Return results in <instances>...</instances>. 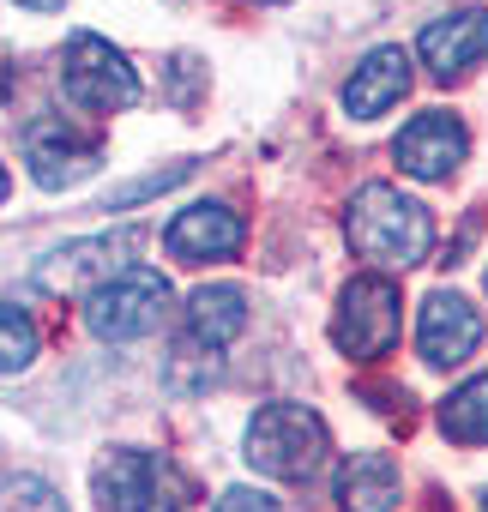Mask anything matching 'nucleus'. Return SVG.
Returning a JSON list of instances; mask_svg holds the SVG:
<instances>
[{
  "mask_svg": "<svg viewBox=\"0 0 488 512\" xmlns=\"http://www.w3.org/2000/svg\"><path fill=\"white\" fill-rule=\"evenodd\" d=\"M344 235L362 260H374L386 272H410L434 247V217L422 199H410L386 181H368V187H356V199L344 211Z\"/></svg>",
  "mask_w": 488,
  "mask_h": 512,
  "instance_id": "nucleus-1",
  "label": "nucleus"
},
{
  "mask_svg": "<svg viewBox=\"0 0 488 512\" xmlns=\"http://www.w3.org/2000/svg\"><path fill=\"white\" fill-rule=\"evenodd\" d=\"M193 500L187 476L145 446H115L97 464V506L103 512H181Z\"/></svg>",
  "mask_w": 488,
  "mask_h": 512,
  "instance_id": "nucleus-2",
  "label": "nucleus"
},
{
  "mask_svg": "<svg viewBox=\"0 0 488 512\" xmlns=\"http://www.w3.org/2000/svg\"><path fill=\"white\" fill-rule=\"evenodd\" d=\"M326 446H332V434L308 404H266L248 422V464L266 476H284V482L308 476L326 458Z\"/></svg>",
  "mask_w": 488,
  "mask_h": 512,
  "instance_id": "nucleus-3",
  "label": "nucleus"
},
{
  "mask_svg": "<svg viewBox=\"0 0 488 512\" xmlns=\"http://www.w3.org/2000/svg\"><path fill=\"white\" fill-rule=\"evenodd\" d=\"M163 314H169V278L151 272V266H127V272H115L109 284H97L85 296V326L109 344L157 332Z\"/></svg>",
  "mask_w": 488,
  "mask_h": 512,
  "instance_id": "nucleus-4",
  "label": "nucleus"
},
{
  "mask_svg": "<svg viewBox=\"0 0 488 512\" xmlns=\"http://www.w3.org/2000/svg\"><path fill=\"white\" fill-rule=\"evenodd\" d=\"M332 344L350 362H380L398 344V284L380 272L350 278L338 296V314H332Z\"/></svg>",
  "mask_w": 488,
  "mask_h": 512,
  "instance_id": "nucleus-5",
  "label": "nucleus"
},
{
  "mask_svg": "<svg viewBox=\"0 0 488 512\" xmlns=\"http://www.w3.org/2000/svg\"><path fill=\"white\" fill-rule=\"evenodd\" d=\"M61 91H67V103L85 109V115H115V109H133V103H139V79H133L127 55L109 49V43L91 37V31H79V37L67 43Z\"/></svg>",
  "mask_w": 488,
  "mask_h": 512,
  "instance_id": "nucleus-6",
  "label": "nucleus"
},
{
  "mask_svg": "<svg viewBox=\"0 0 488 512\" xmlns=\"http://www.w3.org/2000/svg\"><path fill=\"white\" fill-rule=\"evenodd\" d=\"M482 344V314L458 296V290H434L416 314V350L428 368H458L470 362Z\"/></svg>",
  "mask_w": 488,
  "mask_h": 512,
  "instance_id": "nucleus-7",
  "label": "nucleus"
},
{
  "mask_svg": "<svg viewBox=\"0 0 488 512\" xmlns=\"http://www.w3.org/2000/svg\"><path fill=\"white\" fill-rule=\"evenodd\" d=\"M464 151H470V133H464V121L446 115V109H422V115L398 133V145H392L398 169L416 175V181H446V175L464 163Z\"/></svg>",
  "mask_w": 488,
  "mask_h": 512,
  "instance_id": "nucleus-8",
  "label": "nucleus"
},
{
  "mask_svg": "<svg viewBox=\"0 0 488 512\" xmlns=\"http://www.w3.org/2000/svg\"><path fill=\"white\" fill-rule=\"evenodd\" d=\"M133 229H121V235H91V241H73V247H61V253H49V260L37 266V284L43 290H55V296H73V290H97V284H109L115 272H127L121 266V253H133Z\"/></svg>",
  "mask_w": 488,
  "mask_h": 512,
  "instance_id": "nucleus-9",
  "label": "nucleus"
},
{
  "mask_svg": "<svg viewBox=\"0 0 488 512\" xmlns=\"http://www.w3.org/2000/svg\"><path fill=\"white\" fill-rule=\"evenodd\" d=\"M25 163H31L37 187L61 193V187H79L85 175H97L103 145L79 139V133H73V127H61V121H37V127L25 133Z\"/></svg>",
  "mask_w": 488,
  "mask_h": 512,
  "instance_id": "nucleus-10",
  "label": "nucleus"
},
{
  "mask_svg": "<svg viewBox=\"0 0 488 512\" xmlns=\"http://www.w3.org/2000/svg\"><path fill=\"white\" fill-rule=\"evenodd\" d=\"M241 217L223 205V199H199V205H187L175 223H169V235H163V247H169V260H181V266H205V260H229V253L241 247Z\"/></svg>",
  "mask_w": 488,
  "mask_h": 512,
  "instance_id": "nucleus-11",
  "label": "nucleus"
},
{
  "mask_svg": "<svg viewBox=\"0 0 488 512\" xmlns=\"http://www.w3.org/2000/svg\"><path fill=\"white\" fill-rule=\"evenodd\" d=\"M416 55L434 79H458L470 73L482 55H488V13L482 7H464V13H446L434 19L422 37H416Z\"/></svg>",
  "mask_w": 488,
  "mask_h": 512,
  "instance_id": "nucleus-12",
  "label": "nucleus"
},
{
  "mask_svg": "<svg viewBox=\"0 0 488 512\" xmlns=\"http://www.w3.org/2000/svg\"><path fill=\"white\" fill-rule=\"evenodd\" d=\"M404 91H410V55H404L398 43H386V49L362 55V67L350 73V85H344V109H350L356 121H374V115H386Z\"/></svg>",
  "mask_w": 488,
  "mask_h": 512,
  "instance_id": "nucleus-13",
  "label": "nucleus"
},
{
  "mask_svg": "<svg viewBox=\"0 0 488 512\" xmlns=\"http://www.w3.org/2000/svg\"><path fill=\"white\" fill-rule=\"evenodd\" d=\"M241 332H248V296H241L235 284H205V290H193V302H187V344L199 350H223V344H235Z\"/></svg>",
  "mask_w": 488,
  "mask_h": 512,
  "instance_id": "nucleus-14",
  "label": "nucleus"
},
{
  "mask_svg": "<svg viewBox=\"0 0 488 512\" xmlns=\"http://www.w3.org/2000/svg\"><path fill=\"white\" fill-rule=\"evenodd\" d=\"M338 500H344V512H392L398 506V464L386 452H350L338 464Z\"/></svg>",
  "mask_w": 488,
  "mask_h": 512,
  "instance_id": "nucleus-15",
  "label": "nucleus"
},
{
  "mask_svg": "<svg viewBox=\"0 0 488 512\" xmlns=\"http://www.w3.org/2000/svg\"><path fill=\"white\" fill-rule=\"evenodd\" d=\"M440 428H446V440H458V446H488V374L464 380V386L440 404Z\"/></svg>",
  "mask_w": 488,
  "mask_h": 512,
  "instance_id": "nucleus-16",
  "label": "nucleus"
},
{
  "mask_svg": "<svg viewBox=\"0 0 488 512\" xmlns=\"http://www.w3.org/2000/svg\"><path fill=\"white\" fill-rule=\"evenodd\" d=\"M31 356H37V326H31V314L0 302V374L31 368Z\"/></svg>",
  "mask_w": 488,
  "mask_h": 512,
  "instance_id": "nucleus-17",
  "label": "nucleus"
},
{
  "mask_svg": "<svg viewBox=\"0 0 488 512\" xmlns=\"http://www.w3.org/2000/svg\"><path fill=\"white\" fill-rule=\"evenodd\" d=\"M0 512H67V506L43 476H13L0 482Z\"/></svg>",
  "mask_w": 488,
  "mask_h": 512,
  "instance_id": "nucleus-18",
  "label": "nucleus"
},
{
  "mask_svg": "<svg viewBox=\"0 0 488 512\" xmlns=\"http://www.w3.org/2000/svg\"><path fill=\"white\" fill-rule=\"evenodd\" d=\"M217 512H278V500H272L266 488H229V494L217 500Z\"/></svg>",
  "mask_w": 488,
  "mask_h": 512,
  "instance_id": "nucleus-19",
  "label": "nucleus"
},
{
  "mask_svg": "<svg viewBox=\"0 0 488 512\" xmlns=\"http://www.w3.org/2000/svg\"><path fill=\"white\" fill-rule=\"evenodd\" d=\"M19 7H37V13H49V7H61V0H19Z\"/></svg>",
  "mask_w": 488,
  "mask_h": 512,
  "instance_id": "nucleus-20",
  "label": "nucleus"
},
{
  "mask_svg": "<svg viewBox=\"0 0 488 512\" xmlns=\"http://www.w3.org/2000/svg\"><path fill=\"white\" fill-rule=\"evenodd\" d=\"M0 199H7V169H0Z\"/></svg>",
  "mask_w": 488,
  "mask_h": 512,
  "instance_id": "nucleus-21",
  "label": "nucleus"
},
{
  "mask_svg": "<svg viewBox=\"0 0 488 512\" xmlns=\"http://www.w3.org/2000/svg\"><path fill=\"white\" fill-rule=\"evenodd\" d=\"M482 512H488V494H482Z\"/></svg>",
  "mask_w": 488,
  "mask_h": 512,
  "instance_id": "nucleus-22",
  "label": "nucleus"
}]
</instances>
